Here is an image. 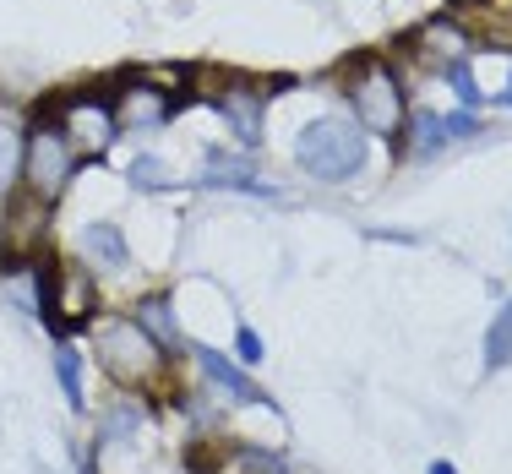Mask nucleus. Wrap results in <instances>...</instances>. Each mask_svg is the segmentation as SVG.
Segmentation results:
<instances>
[{
	"label": "nucleus",
	"mask_w": 512,
	"mask_h": 474,
	"mask_svg": "<svg viewBox=\"0 0 512 474\" xmlns=\"http://www.w3.org/2000/svg\"><path fill=\"white\" fill-rule=\"evenodd\" d=\"M507 366H512V300L485 327V371H507Z\"/></svg>",
	"instance_id": "13"
},
{
	"label": "nucleus",
	"mask_w": 512,
	"mask_h": 474,
	"mask_svg": "<svg viewBox=\"0 0 512 474\" xmlns=\"http://www.w3.org/2000/svg\"><path fill=\"white\" fill-rule=\"evenodd\" d=\"M235 355L246 360V366H256V360L267 355V349H262V338H256V327H240V333H235Z\"/></svg>",
	"instance_id": "20"
},
{
	"label": "nucleus",
	"mask_w": 512,
	"mask_h": 474,
	"mask_svg": "<svg viewBox=\"0 0 512 474\" xmlns=\"http://www.w3.org/2000/svg\"><path fill=\"white\" fill-rule=\"evenodd\" d=\"M425 474H458L453 464H431V469H425Z\"/></svg>",
	"instance_id": "23"
},
{
	"label": "nucleus",
	"mask_w": 512,
	"mask_h": 474,
	"mask_svg": "<svg viewBox=\"0 0 512 474\" xmlns=\"http://www.w3.org/2000/svg\"><path fill=\"white\" fill-rule=\"evenodd\" d=\"M44 240H50V202L33 197V191H17L6 202V278L33 267V257H44Z\"/></svg>",
	"instance_id": "6"
},
{
	"label": "nucleus",
	"mask_w": 512,
	"mask_h": 474,
	"mask_svg": "<svg viewBox=\"0 0 512 474\" xmlns=\"http://www.w3.org/2000/svg\"><path fill=\"white\" fill-rule=\"evenodd\" d=\"M207 186H235V191H251V197H278L273 186H262L256 180V169L246 164V158H224V153H213L207 158Z\"/></svg>",
	"instance_id": "12"
},
{
	"label": "nucleus",
	"mask_w": 512,
	"mask_h": 474,
	"mask_svg": "<svg viewBox=\"0 0 512 474\" xmlns=\"http://www.w3.org/2000/svg\"><path fill=\"white\" fill-rule=\"evenodd\" d=\"M55 376H60L66 404L82 415V409H88V393H82V360H77V349H71V344H55Z\"/></svg>",
	"instance_id": "14"
},
{
	"label": "nucleus",
	"mask_w": 512,
	"mask_h": 474,
	"mask_svg": "<svg viewBox=\"0 0 512 474\" xmlns=\"http://www.w3.org/2000/svg\"><path fill=\"white\" fill-rule=\"evenodd\" d=\"M409 50H414V60H420V66L447 71V66H458V60H469V33H463L458 22L436 17V22H425V28L409 39Z\"/></svg>",
	"instance_id": "9"
},
{
	"label": "nucleus",
	"mask_w": 512,
	"mask_h": 474,
	"mask_svg": "<svg viewBox=\"0 0 512 474\" xmlns=\"http://www.w3.org/2000/svg\"><path fill=\"white\" fill-rule=\"evenodd\" d=\"M137 322L148 327V333H153V338H158V344H164V349H175V344H180V333H175V306H169L164 295H148V300H142Z\"/></svg>",
	"instance_id": "15"
},
{
	"label": "nucleus",
	"mask_w": 512,
	"mask_h": 474,
	"mask_svg": "<svg viewBox=\"0 0 512 474\" xmlns=\"http://www.w3.org/2000/svg\"><path fill=\"white\" fill-rule=\"evenodd\" d=\"M349 109H355L360 131H371V137H387L398 142L404 137V82H398V71L387 66L382 55H360L355 66H349Z\"/></svg>",
	"instance_id": "1"
},
{
	"label": "nucleus",
	"mask_w": 512,
	"mask_h": 474,
	"mask_svg": "<svg viewBox=\"0 0 512 474\" xmlns=\"http://www.w3.org/2000/svg\"><path fill=\"white\" fill-rule=\"evenodd\" d=\"M71 175H77V148L60 137V126L44 120V126L22 131V191L55 202L71 186Z\"/></svg>",
	"instance_id": "4"
},
{
	"label": "nucleus",
	"mask_w": 512,
	"mask_h": 474,
	"mask_svg": "<svg viewBox=\"0 0 512 474\" xmlns=\"http://www.w3.org/2000/svg\"><path fill=\"white\" fill-rule=\"evenodd\" d=\"M93 344H99V366L115 376L120 387H148L164 371L169 349L158 344L137 316H99L93 322Z\"/></svg>",
	"instance_id": "2"
},
{
	"label": "nucleus",
	"mask_w": 512,
	"mask_h": 474,
	"mask_svg": "<svg viewBox=\"0 0 512 474\" xmlns=\"http://www.w3.org/2000/svg\"><path fill=\"white\" fill-rule=\"evenodd\" d=\"M77 246H82V262H88V267H126V262H131L126 235H120V229L109 224V218H99V224L82 229Z\"/></svg>",
	"instance_id": "11"
},
{
	"label": "nucleus",
	"mask_w": 512,
	"mask_h": 474,
	"mask_svg": "<svg viewBox=\"0 0 512 474\" xmlns=\"http://www.w3.org/2000/svg\"><path fill=\"white\" fill-rule=\"evenodd\" d=\"M175 109H180V99L169 88H153V82H126V88L115 93L120 131H158Z\"/></svg>",
	"instance_id": "7"
},
{
	"label": "nucleus",
	"mask_w": 512,
	"mask_h": 474,
	"mask_svg": "<svg viewBox=\"0 0 512 474\" xmlns=\"http://www.w3.org/2000/svg\"><path fill=\"white\" fill-rule=\"evenodd\" d=\"M442 142H447L442 115H414V131H409V148H414V153H436Z\"/></svg>",
	"instance_id": "19"
},
{
	"label": "nucleus",
	"mask_w": 512,
	"mask_h": 474,
	"mask_svg": "<svg viewBox=\"0 0 512 474\" xmlns=\"http://www.w3.org/2000/svg\"><path fill=\"white\" fill-rule=\"evenodd\" d=\"M442 126H447V142H463V137L480 131V120H474V115H442Z\"/></svg>",
	"instance_id": "22"
},
{
	"label": "nucleus",
	"mask_w": 512,
	"mask_h": 474,
	"mask_svg": "<svg viewBox=\"0 0 512 474\" xmlns=\"http://www.w3.org/2000/svg\"><path fill=\"white\" fill-rule=\"evenodd\" d=\"M191 349H197V366H202V376H207V382L218 387V393H229V398H235V404L273 409V398H267L262 387H256L251 376L235 366V360H224V355H218V349H207V344H191Z\"/></svg>",
	"instance_id": "10"
},
{
	"label": "nucleus",
	"mask_w": 512,
	"mask_h": 474,
	"mask_svg": "<svg viewBox=\"0 0 512 474\" xmlns=\"http://www.w3.org/2000/svg\"><path fill=\"white\" fill-rule=\"evenodd\" d=\"M507 104H512V88H507Z\"/></svg>",
	"instance_id": "25"
},
{
	"label": "nucleus",
	"mask_w": 512,
	"mask_h": 474,
	"mask_svg": "<svg viewBox=\"0 0 512 474\" xmlns=\"http://www.w3.org/2000/svg\"><path fill=\"white\" fill-rule=\"evenodd\" d=\"M131 431H142V409H137V404L109 409V415L99 420V447H109V442H126Z\"/></svg>",
	"instance_id": "17"
},
{
	"label": "nucleus",
	"mask_w": 512,
	"mask_h": 474,
	"mask_svg": "<svg viewBox=\"0 0 512 474\" xmlns=\"http://www.w3.org/2000/svg\"><path fill=\"white\" fill-rule=\"evenodd\" d=\"M131 186H137V191H169L175 180H169V164H164V158L137 153V158H131Z\"/></svg>",
	"instance_id": "18"
},
{
	"label": "nucleus",
	"mask_w": 512,
	"mask_h": 474,
	"mask_svg": "<svg viewBox=\"0 0 512 474\" xmlns=\"http://www.w3.org/2000/svg\"><path fill=\"white\" fill-rule=\"evenodd\" d=\"M213 109L224 115L229 137H235L240 148H256V142H262V93H256V88L229 82L224 93H213Z\"/></svg>",
	"instance_id": "8"
},
{
	"label": "nucleus",
	"mask_w": 512,
	"mask_h": 474,
	"mask_svg": "<svg viewBox=\"0 0 512 474\" xmlns=\"http://www.w3.org/2000/svg\"><path fill=\"white\" fill-rule=\"evenodd\" d=\"M240 469H246V474H289L284 458H273V453H246V458H240Z\"/></svg>",
	"instance_id": "21"
},
{
	"label": "nucleus",
	"mask_w": 512,
	"mask_h": 474,
	"mask_svg": "<svg viewBox=\"0 0 512 474\" xmlns=\"http://www.w3.org/2000/svg\"><path fill=\"white\" fill-rule=\"evenodd\" d=\"M39 474H50V469H44V464H39Z\"/></svg>",
	"instance_id": "24"
},
{
	"label": "nucleus",
	"mask_w": 512,
	"mask_h": 474,
	"mask_svg": "<svg viewBox=\"0 0 512 474\" xmlns=\"http://www.w3.org/2000/svg\"><path fill=\"white\" fill-rule=\"evenodd\" d=\"M22 175V131L0 120V197L11 191V180Z\"/></svg>",
	"instance_id": "16"
},
{
	"label": "nucleus",
	"mask_w": 512,
	"mask_h": 474,
	"mask_svg": "<svg viewBox=\"0 0 512 474\" xmlns=\"http://www.w3.org/2000/svg\"><path fill=\"white\" fill-rule=\"evenodd\" d=\"M295 164L322 186H344L365 169V137L344 120H311L295 137Z\"/></svg>",
	"instance_id": "3"
},
{
	"label": "nucleus",
	"mask_w": 512,
	"mask_h": 474,
	"mask_svg": "<svg viewBox=\"0 0 512 474\" xmlns=\"http://www.w3.org/2000/svg\"><path fill=\"white\" fill-rule=\"evenodd\" d=\"M55 126H60V137H66L71 148H82V153H93V158L109 153V148H115V137H120L115 104L99 99V93H71V99L60 104Z\"/></svg>",
	"instance_id": "5"
}]
</instances>
